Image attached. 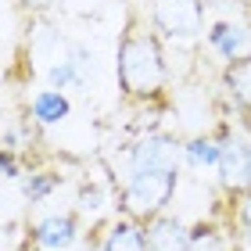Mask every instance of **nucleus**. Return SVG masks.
Here are the masks:
<instances>
[{"label": "nucleus", "mask_w": 251, "mask_h": 251, "mask_svg": "<svg viewBox=\"0 0 251 251\" xmlns=\"http://www.w3.org/2000/svg\"><path fill=\"white\" fill-rule=\"evenodd\" d=\"M183 176V136L154 129L122 147V179H115V208L129 219L169 212Z\"/></svg>", "instance_id": "1"}, {"label": "nucleus", "mask_w": 251, "mask_h": 251, "mask_svg": "<svg viewBox=\"0 0 251 251\" xmlns=\"http://www.w3.org/2000/svg\"><path fill=\"white\" fill-rule=\"evenodd\" d=\"M115 79L126 104L165 111L169 108V54L165 40L129 11L115 47Z\"/></svg>", "instance_id": "2"}, {"label": "nucleus", "mask_w": 251, "mask_h": 251, "mask_svg": "<svg viewBox=\"0 0 251 251\" xmlns=\"http://www.w3.org/2000/svg\"><path fill=\"white\" fill-rule=\"evenodd\" d=\"M151 29L165 43H198L204 32V0H151Z\"/></svg>", "instance_id": "3"}, {"label": "nucleus", "mask_w": 251, "mask_h": 251, "mask_svg": "<svg viewBox=\"0 0 251 251\" xmlns=\"http://www.w3.org/2000/svg\"><path fill=\"white\" fill-rule=\"evenodd\" d=\"M29 244L40 248V251H68L79 244L83 237V223H79V212H50V215H40L36 223H29Z\"/></svg>", "instance_id": "4"}, {"label": "nucleus", "mask_w": 251, "mask_h": 251, "mask_svg": "<svg viewBox=\"0 0 251 251\" xmlns=\"http://www.w3.org/2000/svg\"><path fill=\"white\" fill-rule=\"evenodd\" d=\"M215 173H219L223 194H230V198L251 194V147H248V140H244L241 133H233L230 140L223 144Z\"/></svg>", "instance_id": "5"}, {"label": "nucleus", "mask_w": 251, "mask_h": 251, "mask_svg": "<svg viewBox=\"0 0 251 251\" xmlns=\"http://www.w3.org/2000/svg\"><path fill=\"white\" fill-rule=\"evenodd\" d=\"M204 43L219 54L223 65H237L251 58V25L248 22H212V29L204 32Z\"/></svg>", "instance_id": "6"}, {"label": "nucleus", "mask_w": 251, "mask_h": 251, "mask_svg": "<svg viewBox=\"0 0 251 251\" xmlns=\"http://www.w3.org/2000/svg\"><path fill=\"white\" fill-rule=\"evenodd\" d=\"M223 94L230 100V119L237 115L244 129H251V58L223 65Z\"/></svg>", "instance_id": "7"}, {"label": "nucleus", "mask_w": 251, "mask_h": 251, "mask_svg": "<svg viewBox=\"0 0 251 251\" xmlns=\"http://www.w3.org/2000/svg\"><path fill=\"white\" fill-rule=\"evenodd\" d=\"M147 251H190V226L176 219L173 212H162L144 223Z\"/></svg>", "instance_id": "8"}, {"label": "nucleus", "mask_w": 251, "mask_h": 251, "mask_svg": "<svg viewBox=\"0 0 251 251\" xmlns=\"http://www.w3.org/2000/svg\"><path fill=\"white\" fill-rule=\"evenodd\" d=\"M97 251H147L144 223L140 219H129V215H115L111 223L100 226Z\"/></svg>", "instance_id": "9"}, {"label": "nucleus", "mask_w": 251, "mask_h": 251, "mask_svg": "<svg viewBox=\"0 0 251 251\" xmlns=\"http://www.w3.org/2000/svg\"><path fill=\"white\" fill-rule=\"evenodd\" d=\"M68 115H72V97L61 94V90H50V86H43L32 94L29 100V119L43 126V129H50V126H61Z\"/></svg>", "instance_id": "10"}, {"label": "nucleus", "mask_w": 251, "mask_h": 251, "mask_svg": "<svg viewBox=\"0 0 251 251\" xmlns=\"http://www.w3.org/2000/svg\"><path fill=\"white\" fill-rule=\"evenodd\" d=\"M219 151L223 147L212 140V133H194L183 140V165L187 169H215L219 165Z\"/></svg>", "instance_id": "11"}, {"label": "nucleus", "mask_w": 251, "mask_h": 251, "mask_svg": "<svg viewBox=\"0 0 251 251\" xmlns=\"http://www.w3.org/2000/svg\"><path fill=\"white\" fill-rule=\"evenodd\" d=\"M61 183H65V176L54 173V169H32V173L22 176V198H25L29 204H40V201L54 198V190H58Z\"/></svg>", "instance_id": "12"}, {"label": "nucleus", "mask_w": 251, "mask_h": 251, "mask_svg": "<svg viewBox=\"0 0 251 251\" xmlns=\"http://www.w3.org/2000/svg\"><path fill=\"white\" fill-rule=\"evenodd\" d=\"M108 190L97 183V179H83V187H79V198H75V212L79 219H94V215H100L108 208Z\"/></svg>", "instance_id": "13"}, {"label": "nucleus", "mask_w": 251, "mask_h": 251, "mask_svg": "<svg viewBox=\"0 0 251 251\" xmlns=\"http://www.w3.org/2000/svg\"><path fill=\"white\" fill-rule=\"evenodd\" d=\"M230 219L233 230L244 244H251V194H241V198H230Z\"/></svg>", "instance_id": "14"}, {"label": "nucleus", "mask_w": 251, "mask_h": 251, "mask_svg": "<svg viewBox=\"0 0 251 251\" xmlns=\"http://www.w3.org/2000/svg\"><path fill=\"white\" fill-rule=\"evenodd\" d=\"M22 154L11 151V147H0V183H11V179H22Z\"/></svg>", "instance_id": "15"}, {"label": "nucleus", "mask_w": 251, "mask_h": 251, "mask_svg": "<svg viewBox=\"0 0 251 251\" xmlns=\"http://www.w3.org/2000/svg\"><path fill=\"white\" fill-rule=\"evenodd\" d=\"M15 4L25 11V15H43V11H50L58 0H15Z\"/></svg>", "instance_id": "16"}, {"label": "nucleus", "mask_w": 251, "mask_h": 251, "mask_svg": "<svg viewBox=\"0 0 251 251\" xmlns=\"http://www.w3.org/2000/svg\"><path fill=\"white\" fill-rule=\"evenodd\" d=\"M18 140H22L18 129H7V133H4V140H0V147H11V151H18Z\"/></svg>", "instance_id": "17"}, {"label": "nucleus", "mask_w": 251, "mask_h": 251, "mask_svg": "<svg viewBox=\"0 0 251 251\" xmlns=\"http://www.w3.org/2000/svg\"><path fill=\"white\" fill-rule=\"evenodd\" d=\"M237 7H244V11H251V0H233Z\"/></svg>", "instance_id": "18"}, {"label": "nucleus", "mask_w": 251, "mask_h": 251, "mask_svg": "<svg viewBox=\"0 0 251 251\" xmlns=\"http://www.w3.org/2000/svg\"><path fill=\"white\" fill-rule=\"evenodd\" d=\"M0 122H4V104H0Z\"/></svg>", "instance_id": "19"}, {"label": "nucleus", "mask_w": 251, "mask_h": 251, "mask_svg": "<svg viewBox=\"0 0 251 251\" xmlns=\"http://www.w3.org/2000/svg\"><path fill=\"white\" fill-rule=\"evenodd\" d=\"M248 147H251V140H248Z\"/></svg>", "instance_id": "20"}]
</instances>
